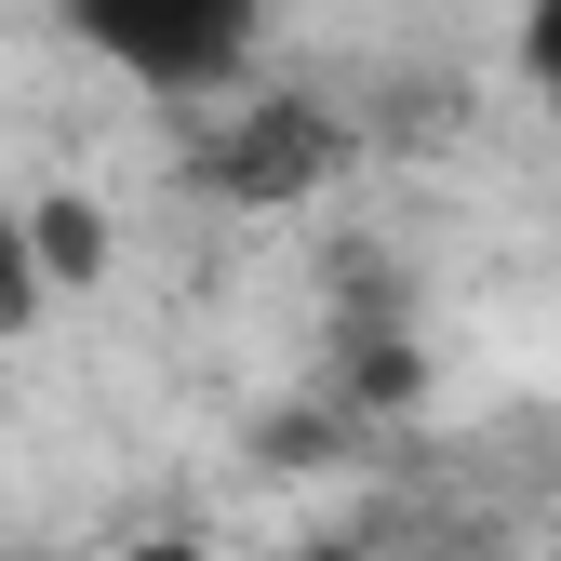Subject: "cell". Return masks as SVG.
I'll return each mask as SVG.
<instances>
[{
	"label": "cell",
	"instance_id": "cell-1",
	"mask_svg": "<svg viewBox=\"0 0 561 561\" xmlns=\"http://www.w3.org/2000/svg\"><path fill=\"white\" fill-rule=\"evenodd\" d=\"M54 14L134 94H228L267 41V0H54Z\"/></svg>",
	"mask_w": 561,
	"mask_h": 561
},
{
	"label": "cell",
	"instance_id": "cell-2",
	"mask_svg": "<svg viewBox=\"0 0 561 561\" xmlns=\"http://www.w3.org/2000/svg\"><path fill=\"white\" fill-rule=\"evenodd\" d=\"M27 241H41V267H54V295H94V280H107V201H81V187H41L27 201Z\"/></svg>",
	"mask_w": 561,
	"mask_h": 561
},
{
	"label": "cell",
	"instance_id": "cell-3",
	"mask_svg": "<svg viewBox=\"0 0 561 561\" xmlns=\"http://www.w3.org/2000/svg\"><path fill=\"white\" fill-rule=\"evenodd\" d=\"M321 148H334V134H321L308 107H267L241 148H228V187H241V201H295V187L321 174Z\"/></svg>",
	"mask_w": 561,
	"mask_h": 561
},
{
	"label": "cell",
	"instance_id": "cell-4",
	"mask_svg": "<svg viewBox=\"0 0 561 561\" xmlns=\"http://www.w3.org/2000/svg\"><path fill=\"white\" fill-rule=\"evenodd\" d=\"M41 308H54V267L27 241V201H0V334H27Z\"/></svg>",
	"mask_w": 561,
	"mask_h": 561
},
{
	"label": "cell",
	"instance_id": "cell-5",
	"mask_svg": "<svg viewBox=\"0 0 561 561\" xmlns=\"http://www.w3.org/2000/svg\"><path fill=\"white\" fill-rule=\"evenodd\" d=\"M522 67H535V94L561 107V0H535V14H522Z\"/></svg>",
	"mask_w": 561,
	"mask_h": 561
},
{
	"label": "cell",
	"instance_id": "cell-6",
	"mask_svg": "<svg viewBox=\"0 0 561 561\" xmlns=\"http://www.w3.org/2000/svg\"><path fill=\"white\" fill-rule=\"evenodd\" d=\"M121 561H215V548H174V535H148V548H121Z\"/></svg>",
	"mask_w": 561,
	"mask_h": 561
},
{
	"label": "cell",
	"instance_id": "cell-7",
	"mask_svg": "<svg viewBox=\"0 0 561 561\" xmlns=\"http://www.w3.org/2000/svg\"><path fill=\"white\" fill-rule=\"evenodd\" d=\"M0 561H41V548H0Z\"/></svg>",
	"mask_w": 561,
	"mask_h": 561
}]
</instances>
